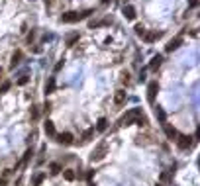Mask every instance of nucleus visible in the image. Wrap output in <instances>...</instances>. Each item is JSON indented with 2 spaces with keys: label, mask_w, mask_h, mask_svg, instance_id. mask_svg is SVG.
<instances>
[{
  "label": "nucleus",
  "mask_w": 200,
  "mask_h": 186,
  "mask_svg": "<svg viewBox=\"0 0 200 186\" xmlns=\"http://www.w3.org/2000/svg\"><path fill=\"white\" fill-rule=\"evenodd\" d=\"M177 163L151 129L141 108L118 118L114 129L88 155L86 186H171Z\"/></svg>",
  "instance_id": "f257e3e1"
},
{
  "label": "nucleus",
  "mask_w": 200,
  "mask_h": 186,
  "mask_svg": "<svg viewBox=\"0 0 200 186\" xmlns=\"http://www.w3.org/2000/svg\"><path fill=\"white\" fill-rule=\"evenodd\" d=\"M85 173L75 155H63L57 159L39 157L29 186H80Z\"/></svg>",
  "instance_id": "f03ea898"
},
{
  "label": "nucleus",
  "mask_w": 200,
  "mask_h": 186,
  "mask_svg": "<svg viewBox=\"0 0 200 186\" xmlns=\"http://www.w3.org/2000/svg\"><path fill=\"white\" fill-rule=\"evenodd\" d=\"M90 14H92V10H85L83 14H79V12H65L61 16V22H63V24H75V22L83 20V18H88Z\"/></svg>",
  "instance_id": "7ed1b4c3"
},
{
  "label": "nucleus",
  "mask_w": 200,
  "mask_h": 186,
  "mask_svg": "<svg viewBox=\"0 0 200 186\" xmlns=\"http://www.w3.org/2000/svg\"><path fill=\"white\" fill-rule=\"evenodd\" d=\"M157 92H159V84H157V80H153V83H149V86H147V102L149 104H155Z\"/></svg>",
  "instance_id": "20e7f679"
},
{
  "label": "nucleus",
  "mask_w": 200,
  "mask_h": 186,
  "mask_svg": "<svg viewBox=\"0 0 200 186\" xmlns=\"http://www.w3.org/2000/svg\"><path fill=\"white\" fill-rule=\"evenodd\" d=\"M126 98H128V96H126L124 90H116L114 92V98H112V104H114V106H124Z\"/></svg>",
  "instance_id": "39448f33"
},
{
  "label": "nucleus",
  "mask_w": 200,
  "mask_h": 186,
  "mask_svg": "<svg viewBox=\"0 0 200 186\" xmlns=\"http://www.w3.org/2000/svg\"><path fill=\"white\" fill-rule=\"evenodd\" d=\"M57 90V83H55V77H49L47 78V83H45V94L51 96V94H55Z\"/></svg>",
  "instance_id": "423d86ee"
},
{
  "label": "nucleus",
  "mask_w": 200,
  "mask_h": 186,
  "mask_svg": "<svg viewBox=\"0 0 200 186\" xmlns=\"http://www.w3.org/2000/svg\"><path fill=\"white\" fill-rule=\"evenodd\" d=\"M181 43H182V37H175V39L167 45V51L171 53V51H175V49H179L181 47Z\"/></svg>",
  "instance_id": "0eeeda50"
},
{
  "label": "nucleus",
  "mask_w": 200,
  "mask_h": 186,
  "mask_svg": "<svg viewBox=\"0 0 200 186\" xmlns=\"http://www.w3.org/2000/svg\"><path fill=\"white\" fill-rule=\"evenodd\" d=\"M161 63H163V57H161V55H155V57L151 59V63H149V69H151V71L159 69V67H161Z\"/></svg>",
  "instance_id": "6e6552de"
},
{
  "label": "nucleus",
  "mask_w": 200,
  "mask_h": 186,
  "mask_svg": "<svg viewBox=\"0 0 200 186\" xmlns=\"http://www.w3.org/2000/svg\"><path fill=\"white\" fill-rule=\"evenodd\" d=\"M124 16L128 20H133L136 18V8H133V6H124Z\"/></svg>",
  "instance_id": "1a4fd4ad"
},
{
  "label": "nucleus",
  "mask_w": 200,
  "mask_h": 186,
  "mask_svg": "<svg viewBox=\"0 0 200 186\" xmlns=\"http://www.w3.org/2000/svg\"><path fill=\"white\" fill-rule=\"evenodd\" d=\"M77 39H79V33H71L69 37H67V47H73Z\"/></svg>",
  "instance_id": "9d476101"
},
{
  "label": "nucleus",
  "mask_w": 200,
  "mask_h": 186,
  "mask_svg": "<svg viewBox=\"0 0 200 186\" xmlns=\"http://www.w3.org/2000/svg\"><path fill=\"white\" fill-rule=\"evenodd\" d=\"M145 35V41L147 43H151V41H155V39H157V37L161 35V33H157V32H151V33H143Z\"/></svg>",
  "instance_id": "9b49d317"
},
{
  "label": "nucleus",
  "mask_w": 200,
  "mask_h": 186,
  "mask_svg": "<svg viewBox=\"0 0 200 186\" xmlns=\"http://www.w3.org/2000/svg\"><path fill=\"white\" fill-rule=\"evenodd\" d=\"M20 59H22V53H20V51H16L14 57H12V67H16V65L20 63Z\"/></svg>",
  "instance_id": "f8f14e48"
},
{
  "label": "nucleus",
  "mask_w": 200,
  "mask_h": 186,
  "mask_svg": "<svg viewBox=\"0 0 200 186\" xmlns=\"http://www.w3.org/2000/svg\"><path fill=\"white\" fill-rule=\"evenodd\" d=\"M28 83H29V77H26V74H24V77H20V78H18V83H16V84H18V86H26Z\"/></svg>",
  "instance_id": "ddd939ff"
},
{
  "label": "nucleus",
  "mask_w": 200,
  "mask_h": 186,
  "mask_svg": "<svg viewBox=\"0 0 200 186\" xmlns=\"http://www.w3.org/2000/svg\"><path fill=\"white\" fill-rule=\"evenodd\" d=\"M10 86H12L10 83H4L2 86H0V94H6V92H8V90H10Z\"/></svg>",
  "instance_id": "4468645a"
},
{
  "label": "nucleus",
  "mask_w": 200,
  "mask_h": 186,
  "mask_svg": "<svg viewBox=\"0 0 200 186\" xmlns=\"http://www.w3.org/2000/svg\"><path fill=\"white\" fill-rule=\"evenodd\" d=\"M136 33H137V35H143V33H145V28H143L141 24H137V26H136Z\"/></svg>",
  "instance_id": "2eb2a0df"
},
{
  "label": "nucleus",
  "mask_w": 200,
  "mask_h": 186,
  "mask_svg": "<svg viewBox=\"0 0 200 186\" xmlns=\"http://www.w3.org/2000/svg\"><path fill=\"white\" fill-rule=\"evenodd\" d=\"M188 6H190V8H196V6H198V0H188Z\"/></svg>",
  "instance_id": "dca6fc26"
},
{
  "label": "nucleus",
  "mask_w": 200,
  "mask_h": 186,
  "mask_svg": "<svg viewBox=\"0 0 200 186\" xmlns=\"http://www.w3.org/2000/svg\"><path fill=\"white\" fill-rule=\"evenodd\" d=\"M45 4H47V6H49V4H51V0H45Z\"/></svg>",
  "instance_id": "f3484780"
},
{
  "label": "nucleus",
  "mask_w": 200,
  "mask_h": 186,
  "mask_svg": "<svg viewBox=\"0 0 200 186\" xmlns=\"http://www.w3.org/2000/svg\"><path fill=\"white\" fill-rule=\"evenodd\" d=\"M102 2H104V4H108V2H110V0H102Z\"/></svg>",
  "instance_id": "a211bd4d"
},
{
  "label": "nucleus",
  "mask_w": 200,
  "mask_h": 186,
  "mask_svg": "<svg viewBox=\"0 0 200 186\" xmlns=\"http://www.w3.org/2000/svg\"><path fill=\"white\" fill-rule=\"evenodd\" d=\"M0 77H2V67H0Z\"/></svg>",
  "instance_id": "6ab92c4d"
}]
</instances>
